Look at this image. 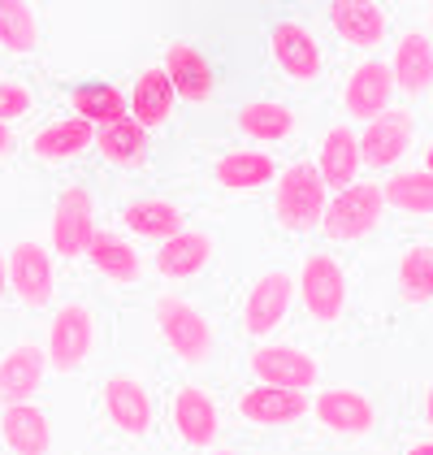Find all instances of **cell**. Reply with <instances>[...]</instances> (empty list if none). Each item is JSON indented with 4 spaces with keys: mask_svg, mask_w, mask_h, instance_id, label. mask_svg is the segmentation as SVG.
Segmentation results:
<instances>
[{
    "mask_svg": "<svg viewBox=\"0 0 433 455\" xmlns=\"http://www.w3.org/2000/svg\"><path fill=\"white\" fill-rule=\"evenodd\" d=\"M382 212H386L382 182H351L334 200H325L321 235L334 243H360L382 226Z\"/></svg>",
    "mask_w": 433,
    "mask_h": 455,
    "instance_id": "6da1fadb",
    "label": "cell"
},
{
    "mask_svg": "<svg viewBox=\"0 0 433 455\" xmlns=\"http://www.w3.org/2000/svg\"><path fill=\"white\" fill-rule=\"evenodd\" d=\"M325 212V182L317 178V170L308 161H295L290 170L278 174V191H273V217L278 226L290 235L317 230Z\"/></svg>",
    "mask_w": 433,
    "mask_h": 455,
    "instance_id": "7a4b0ae2",
    "label": "cell"
},
{
    "mask_svg": "<svg viewBox=\"0 0 433 455\" xmlns=\"http://www.w3.org/2000/svg\"><path fill=\"white\" fill-rule=\"evenodd\" d=\"M156 325L165 334L169 351L182 364H204L213 355V325L195 304H186L182 295H161L156 299Z\"/></svg>",
    "mask_w": 433,
    "mask_h": 455,
    "instance_id": "3957f363",
    "label": "cell"
},
{
    "mask_svg": "<svg viewBox=\"0 0 433 455\" xmlns=\"http://www.w3.org/2000/svg\"><path fill=\"white\" fill-rule=\"evenodd\" d=\"M96 351V313L87 304H66L57 308L48 339H43V355L57 373H74L78 364H87V355Z\"/></svg>",
    "mask_w": 433,
    "mask_h": 455,
    "instance_id": "277c9868",
    "label": "cell"
},
{
    "mask_svg": "<svg viewBox=\"0 0 433 455\" xmlns=\"http://www.w3.org/2000/svg\"><path fill=\"white\" fill-rule=\"evenodd\" d=\"M299 299L317 325H334L347 308V274L334 256H308L299 269Z\"/></svg>",
    "mask_w": 433,
    "mask_h": 455,
    "instance_id": "5b68a950",
    "label": "cell"
},
{
    "mask_svg": "<svg viewBox=\"0 0 433 455\" xmlns=\"http://www.w3.org/2000/svg\"><path fill=\"white\" fill-rule=\"evenodd\" d=\"M416 140V117L407 108H386L377 117L364 122V140L360 143V165L368 170H390L407 156V148Z\"/></svg>",
    "mask_w": 433,
    "mask_h": 455,
    "instance_id": "8992f818",
    "label": "cell"
},
{
    "mask_svg": "<svg viewBox=\"0 0 433 455\" xmlns=\"http://www.w3.org/2000/svg\"><path fill=\"white\" fill-rule=\"evenodd\" d=\"M4 269H9V286L13 295L27 304V308H48L52 304V291H57V265H52V251L43 243H18L4 256Z\"/></svg>",
    "mask_w": 433,
    "mask_h": 455,
    "instance_id": "52a82bcc",
    "label": "cell"
},
{
    "mask_svg": "<svg viewBox=\"0 0 433 455\" xmlns=\"http://www.w3.org/2000/svg\"><path fill=\"white\" fill-rule=\"evenodd\" d=\"M308 412L317 417L321 429L329 434H347V438H360L377 425V408L364 390H351V386H334V390H321L317 399H308Z\"/></svg>",
    "mask_w": 433,
    "mask_h": 455,
    "instance_id": "ba28073f",
    "label": "cell"
},
{
    "mask_svg": "<svg viewBox=\"0 0 433 455\" xmlns=\"http://www.w3.org/2000/svg\"><path fill=\"white\" fill-rule=\"evenodd\" d=\"M91 235H96V200H91V191L87 187H66L57 196V209H52V247H57V256H66V260L83 256Z\"/></svg>",
    "mask_w": 433,
    "mask_h": 455,
    "instance_id": "9c48e42d",
    "label": "cell"
},
{
    "mask_svg": "<svg viewBox=\"0 0 433 455\" xmlns=\"http://www.w3.org/2000/svg\"><path fill=\"white\" fill-rule=\"evenodd\" d=\"M269 52H273V61H278V70L295 78V83H317L325 74V52L317 36L308 31V27H299V22H278L273 31H269Z\"/></svg>",
    "mask_w": 433,
    "mask_h": 455,
    "instance_id": "30bf717a",
    "label": "cell"
},
{
    "mask_svg": "<svg viewBox=\"0 0 433 455\" xmlns=\"http://www.w3.org/2000/svg\"><path fill=\"white\" fill-rule=\"evenodd\" d=\"M248 369L256 373V382L287 386V390H308V386L321 378V364L308 351L290 347V343H264V347H256Z\"/></svg>",
    "mask_w": 433,
    "mask_h": 455,
    "instance_id": "8fae6325",
    "label": "cell"
},
{
    "mask_svg": "<svg viewBox=\"0 0 433 455\" xmlns=\"http://www.w3.org/2000/svg\"><path fill=\"white\" fill-rule=\"evenodd\" d=\"M100 403H105L108 420L130 434V438H147L152 434V395L135 373H113L100 390Z\"/></svg>",
    "mask_w": 433,
    "mask_h": 455,
    "instance_id": "7c38bea8",
    "label": "cell"
},
{
    "mask_svg": "<svg viewBox=\"0 0 433 455\" xmlns=\"http://www.w3.org/2000/svg\"><path fill=\"white\" fill-rule=\"evenodd\" d=\"M329 27L338 31L342 44H351L360 52L382 48L390 36V18L377 0H329Z\"/></svg>",
    "mask_w": 433,
    "mask_h": 455,
    "instance_id": "4fadbf2b",
    "label": "cell"
},
{
    "mask_svg": "<svg viewBox=\"0 0 433 455\" xmlns=\"http://www.w3.org/2000/svg\"><path fill=\"white\" fill-rule=\"evenodd\" d=\"M290 299H295V282L290 274H260L252 282V291H248V304H243V330L252 334V339H264V334H273L290 313Z\"/></svg>",
    "mask_w": 433,
    "mask_h": 455,
    "instance_id": "5bb4252c",
    "label": "cell"
},
{
    "mask_svg": "<svg viewBox=\"0 0 433 455\" xmlns=\"http://www.w3.org/2000/svg\"><path fill=\"white\" fill-rule=\"evenodd\" d=\"M169 420H174V434H178L186 447H213L216 434H221V412H216V399L200 386H182L169 403Z\"/></svg>",
    "mask_w": 433,
    "mask_h": 455,
    "instance_id": "9a60e30c",
    "label": "cell"
},
{
    "mask_svg": "<svg viewBox=\"0 0 433 455\" xmlns=\"http://www.w3.org/2000/svg\"><path fill=\"white\" fill-rule=\"evenodd\" d=\"M390 96H395L390 70H386V61H373V57H364L360 66L347 74V83H342V105H347V113L356 122H368V117L386 113Z\"/></svg>",
    "mask_w": 433,
    "mask_h": 455,
    "instance_id": "2e32d148",
    "label": "cell"
},
{
    "mask_svg": "<svg viewBox=\"0 0 433 455\" xmlns=\"http://www.w3.org/2000/svg\"><path fill=\"white\" fill-rule=\"evenodd\" d=\"M161 70H165L169 87H174V100L204 105V100L213 96V66H209V57H204L195 44H169Z\"/></svg>",
    "mask_w": 433,
    "mask_h": 455,
    "instance_id": "e0dca14e",
    "label": "cell"
},
{
    "mask_svg": "<svg viewBox=\"0 0 433 455\" xmlns=\"http://www.w3.org/2000/svg\"><path fill=\"white\" fill-rule=\"evenodd\" d=\"M390 83L403 96H425L433 83V44L425 31H403L395 39V57H390Z\"/></svg>",
    "mask_w": 433,
    "mask_h": 455,
    "instance_id": "ac0fdd59",
    "label": "cell"
},
{
    "mask_svg": "<svg viewBox=\"0 0 433 455\" xmlns=\"http://www.w3.org/2000/svg\"><path fill=\"white\" fill-rule=\"evenodd\" d=\"M43 373H48V355L35 343H18L0 355V403H27L43 386Z\"/></svg>",
    "mask_w": 433,
    "mask_h": 455,
    "instance_id": "d6986e66",
    "label": "cell"
},
{
    "mask_svg": "<svg viewBox=\"0 0 433 455\" xmlns=\"http://www.w3.org/2000/svg\"><path fill=\"white\" fill-rule=\"evenodd\" d=\"M96 140V126L83 122V117H61V122H48L39 126L35 140H31V156L43 165H70L74 156H83Z\"/></svg>",
    "mask_w": 433,
    "mask_h": 455,
    "instance_id": "ffe728a7",
    "label": "cell"
},
{
    "mask_svg": "<svg viewBox=\"0 0 433 455\" xmlns=\"http://www.w3.org/2000/svg\"><path fill=\"white\" fill-rule=\"evenodd\" d=\"M317 178L325 182V191H342L351 182H360V143H356V131L347 126H334L321 140V156H317Z\"/></svg>",
    "mask_w": 433,
    "mask_h": 455,
    "instance_id": "44dd1931",
    "label": "cell"
},
{
    "mask_svg": "<svg viewBox=\"0 0 433 455\" xmlns=\"http://www.w3.org/2000/svg\"><path fill=\"white\" fill-rule=\"evenodd\" d=\"M239 412L252 425H290V420H299L308 412V399H303V390L256 382L252 390L239 395Z\"/></svg>",
    "mask_w": 433,
    "mask_h": 455,
    "instance_id": "7402d4cb",
    "label": "cell"
},
{
    "mask_svg": "<svg viewBox=\"0 0 433 455\" xmlns=\"http://www.w3.org/2000/svg\"><path fill=\"white\" fill-rule=\"evenodd\" d=\"M213 260V239L204 230H178L174 239H165L156 251V274L169 282L195 278L204 265Z\"/></svg>",
    "mask_w": 433,
    "mask_h": 455,
    "instance_id": "603a6c76",
    "label": "cell"
},
{
    "mask_svg": "<svg viewBox=\"0 0 433 455\" xmlns=\"http://www.w3.org/2000/svg\"><path fill=\"white\" fill-rule=\"evenodd\" d=\"M0 438L13 455H48V447H52L48 417L31 403H9L0 412Z\"/></svg>",
    "mask_w": 433,
    "mask_h": 455,
    "instance_id": "cb8c5ba5",
    "label": "cell"
},
{
    "mask_svg": "<svg viewBox=\"0 0 433 455\" xmlns=\"http://www.w3.org/2000/svg\"><path fill=\"white\" fill-rule=\"evenodd\" d=\"M122 226L135 235V239H174L178 230H186V217H182L178 204H169V200H161V196H147V200H135V204H126L122 209Z\"/></svg>",
    "mask_w": 433,
    "mask_h": 455,
    "instance_id": "d4e9b609",
    "label": "cell"
},
{
    "mask_svg": "<svg viewBox=\"0 0 433 455\" xmlns=\"http://www.w3.org/2000/svg\"><path fill=\"white\" fill-rule=\"evenodd\" d=\"M83 256H87V260H91V269H96L100 278H108V282H139V274H144L139 251L126 243L122 235H113V230H96Z\"/></svg>",
    "mask_w": 433,
    "mask_h": 455,
    "instance_id": "484cf974",
    "label": "cell"
},
{
    "mask_svg": "<svg viewBox=\"0 0 433 455\" xmlns=\"http://www.w3.org/2000/svg\"><path fill=\"white\" fill-rule=\"evenodd\" d=\"M174 113V87L161 66H147L139 78H135V92H130V117L144 126V131H156L165 126Z\"/></svg>",
    "mask_w": 433,
    "mask_h": 455,
    "instance_id": "4316f807",
    "label": "cell"
},
{
    "mask_svg": "<svg viewBox=\"0 0 433 455\" xmlns=\"http://www.w3.org/2000/svg\"><path fill=\"white\" fill-rule=\"evenodd\" d=\"M96 148H100V156H105L108 165H122V170H135V165H144L147 156V131L130 117V113H122L117 122H108L96 131Z\"/></svg>",
    "mask_w": 433,
    "mask_h": 455,
    "instance_id": "83f0119b",
    "label": "cell"
},
{
    "mask_svg": "<svg viewBox=\"0 0 433 455\" xmlns=\"http://www.w3.org/2000/svg\"><path fill=\"white\" fill-rule=\"evenodd\" d=\"M213 178L230 191H252V187H264L278 178V161L260 148H243V152H225L213 165Z\"/></svg>",
    "mask_w": 433,
    "mask_h": 455,
    "instance_id": "f1b7e54d",
    "label": "cell"
},
{
    "mask_svg": "<svg viewBox=\"0 0 433 455\" xmlns=\"http://www.w3.org/2000/svg\"><path fill=\"white\" fill-rule=\"evenodd\" d=\"M239 131L252 143H282L299 131V117L278 100H252L239 108Z\"/></svg>",
    "mask_w": 433,
    "mask_h": 455,
    "instance_id": "f546056e",
    "label": "cell"
},
{
    "mask_svg": "<svg viewBox=\"0 0 433 455\" xmlns=\"http://www.w3.org/2000/svg\"><path fill=\"white\" fill-rule=\"evenodd\" d=\"M382 200L395 204L398 212H412V217H425L433 212V178L429 170H398L382 182Z\"/></svg>",
    "mask_w": 433,
    "mask_h": 455,
    "instance_id": "4dcf8cb0",
    "label": "cell"
},
{
    "mask_svg": "<svg viewBox=\"0 0 433 455\" xmlns=\"http://www.w3.org/2000/svg\"><path fill=\"white\" fill-rule=\"evenodd\" d=\"M70 105H74V117H83V122H91V126H108V122H117V117L126 113L122 92L108 87V83H83V87H74Z\"/></svg>",
    "mask_w": 433,
    "mask_h": 455,
    "instance_id": "1f68e13d",
    "label": "cell"
},
{
    "mask_svg": "<svg viewBox=\"0 0 433 455\" xmlns=\"http://www.w3.org/2000/svg\"><path fill=\"white\" fill-rule=\"evenodd\" d=\"M398 291L407 304H425L433 295V247L412 243L398 256Z\"/></svg>",
    "mask_w": 433,
    "mask_h": 455,
    "instance_id": "d6a6232c",
    "label": "cell"
},
{
    "mask_svg": "<svg viewBox=\"0 0 433 455\" xmlns=\"http://www.w3.org/2000/svg\"><path fill=\"white\" fill-rule=\"evenodd\" d=\"M0 48H9V52L39 48V22L27 0H0Z\"/></svg>",
    "mask_w": 433,
    "mask_h": 455,
    "instance_id": "836d02e7",
    "label": "cell"
},
{
    "mask_svg": "<svg viewBox=\"0 0 433 455\" xmlns=\"http://www.w3.org/2000/svg\"><path fill=\"white\" fill-rule=\"evenodd\" d=\"M31 105H35V96H31L27 83H18V78H0V122H18V117H27Z\"/></svg>",
    "mask_w": 433,
    "mask_h": 455,
    "instance_id": "e575fe53",
    "label": "cell"
},
{
    "mask_svg": "<svg viewBox=\"0 0 433 455\" xmlns=\"http://www.w3.org/2000/svg\"><path fill=\"white\" fill-rule=\"evenodd\" d=\"M9 148H13V135H9V126L0 122V156H9Z\"/></svg>",
    "mask_w": 433,
    "mask_h": 455,
    "instance_id": "d590c367",
    "label": "cell"
},
{
    "mask_svg": "<svg viewBox=\"0 0 433 455\" xmlns=\"http://www.w3.org/2000/svg\"><path fill=\"white\" fill-rule=\"evenodd\" d=\"M403 455H433V443H416V447H407Z\"/></svg>",
    "mask_w": 433,
    "mask_h": 455,
    "instance_id": "8d00e7d4",
    "label": "cell"
},
{
    "mask_svg": "<svg viewBox=\"0 0 433 455\" xmlns=\"http://www.w3.org/2000/svg\"><path fill=\"white\" fill-rule=\"evenodd\" d=\"M4 286H9V269H4V251H0V299H4Z\"/></svg>",
    "mask_w": 433,
    "mask_h": 455,
    "instance_id": "74e56055",
    "label": "cell"
},
{
    "mask_svg": "<svg viewBox=\"0 0 433 455\" xmlns=\"http://www.w3.org/2000/svg\"><path fill=\"white\" fill-rule=\"evenodd\" d=\"M209 455H239V451H225V447H216V451H209Z\"/></svg>",
    "mask_w": 433,
    "mask_h": 455,
    "instance_id": "f35d334b",
    "label": "cell"
}]
</instances>
